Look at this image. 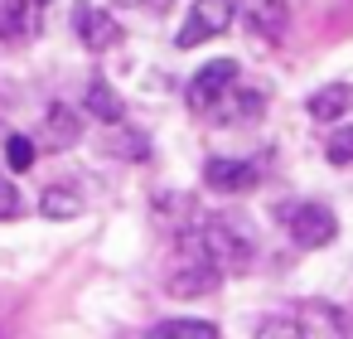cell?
<instances>
[{
	"label": "cell",
	"instance_id": "1",
	"mask_svg": "<svg viewBox=\"0 0 353 339\" xmlns=\"http://www.w3.org/2000/svg\"><path fill=\"white\" fill-rule=\"evenodd\" d=\"M194 238H199L203 252L223 267V276H228V271H247L252 257H256V233H252L242 218H232V213H203V218L194 223Z\"/></svg>",
	"mask_w": 353,
	"mask_h": 339
},
{
	"label": "cell",
	"instance_id": "2",
	"mask_svg": "<svg viewBox=\"0 0 353 339\" xmlns=\"http://www.w3.org/2000/svg\"><path fill=\"white\" fill-rule=\"evenodd\" d=\"M165 286H170V296H203V291H218L223 286V267L203 252V242L194 238V228L179 238V267L165 276Z\"/></svg>",
	"mask_w": 353,
	"mask_h": 339
},
{
	"label": "cell",
	"instance_id": "3",
	"mask_svg": "<svg viewBox=\"0 0 353 339\" xmlns=\"http://www.w3.org/2000/svg\"><path fill=\"white\" fill-rule=\"evenodd\" d=\"M232 15H237V6H232V0H194V10H189L184 30L174 35V44H179V49H199L203 39L228 35Z\"/></svg>",
	"mask_w": 353,
	"mask_h": 339
},
{
	"label": "cell",
	"instance_id": "4",
	"mask_svg": "<svg viewBox=\"0 0 353 339\" xmlns=\"http://www.w3.org/2000/svg\"><path fill=\"white\" fill-rule=\"evenodd\" d=\"M285 228H290V238L300 242V247H324V242H334V233H339V218H334V209L329 204H295L290 209V218H285Z\"/></svg>",
	"mask_w": 353,
	"mask_h": 339
},
{
	"label": "cell",
	"instance_id": "5",
	"mask_svg": "<svg viewBox=\"0 0 353 339\" xmlns=\"http://www.w3.org/2000/svg\"><path fill=\"white\" fill-rule=\"evenodd\" d=\"M232 83H237V64H232V59H213V64H203V68L194 73V83H189V93H184V97H189V107H194V112H208V107L232 88Z\"/></svg>",
	"mask_w": 353,
	"mask_h": 339
},
{
	"label": "cell",
	"instance_id": "6",
	"mask_svg": "<svg viewBox=\"0 0 353 339\" xmlns=\"http://www.w3.org/2000/svg\"><path fill=\"white\" fill-rule=\"evenodd\" d=\"M73 35H78L92 54H102V49H112V44L121 39V25H117L102 6H88V0H78V6H73Z\"/></svg>",
	"mask_w": 353,
	"mask_h": 339
},
{
	"label": "cell",
	"instance_id": "7",
	"mask_svg": "<svg viewBox=\"0 0 353 339\" xmlns=\"http://www.w3.org/2000/svg\"><path fill=\"white\" fill-rule=\"evenodd\" d=\"M261 112H266V93H261V88H242V93H237V83H232V88H228V93L208 107V117H213V122H223V126L256 122Z\"/></svg>",
	"mask_w": 353,
	"mask_h": 339
},
{
	"label": "cell",
	"instance_id": "8",
	"mask_svg": "<svg viewBox=\"0 0 353 339\" xmlns=\"http://www.w3.org/2000/svg\"><path fill=\"white\" fill-rule=\"evenodd\" d=\"M49 0H0V39H34Z\"/></svg>",
	"mask_w": 353,
	"mask_h": 339
},
{
	"label": "cell",
	"instance_id": "9",
	"mask_svg": "<svg viewBox=\"0 0 353 339\" xmlns=\"http://www.w3.org/2000/svg\"><path fill=\"white\" fill-rule=\"evenodd\" d=\"M203 184H208V189H218V194H247V189L256 184V165L218 155V160H208V165H203Z\"/></svg>",
	"mask_w": 353,
	"mask_h": 339
},
{
	"label": "cell",
	"instance_id": "10",
	"mask_svg": "<svg viewBox=\"0 0 353 339\" xmlns=\"http://www.w3.org/2000/svg\"><path fill=\"white\" fill-rule=\"evenodd\" d=\"M295 325H300V334H324V339L348 334L343 310H339V305H329V300H305V305H295Z\"/></svg>",
	"mask_w": 353,
	"mask_h": 339
},
{
	"label": "cell",
	"instance_id": "11",
	"mask_svg": "<svg viewBox=\"0 0 353 339\" xmlns=\"http://www.w3.org/2000/svg\"><path fill=\"white\" fill-rule=\"evenodd\" d=\"M78 136H83L78 112H73L68 102H54V107L44 112V146H49V151H68Z\"/></svg>",
	"mask_w": 353,
	"mask_h": 339
},
{
	"label": "cell",
	"instance_id": "12",
	"mask_svg": "<svg viewBox=\"0 0 353 339\" xmlns=\"http://www.w3.org/2000/svg\"><path fill=\"white\" fill-rule=\"evenodd\" d=\"M305 107H310V117H314V122H339V117H343V112L353 107V88H348V83H329V88H314Z\"/></svg>",
	"mask_w": 353,
	"mask_h": 339
},
{
	"label": "cell",
	"instance_id": "13",
	"mask_svg": "<svg viewBox=\"0 0 353 339\" xmlns=\"http://www.w3.org/2000/svg\"><path fill=\"white\" fill-rule=\"evenodd\" d=\"M247 20L256 25V35L281 39L285 35V20H290V6H285V0H247Z\"/></svg>",
	"mask_w": 353,
	"mask_h": 339
},
{
	"label": "cell",
	"instance_id": "14",
	"mask_svg": "<svg viewBox=\"0 0 353 339\" xmlns=\"http://www.w3.org/2000/svg\"><path fill=\"white\" fill-rule=\"evenodd\" d=\"M83 102H88V117H97V122H107V126H117V122L126 117V107H121V97H117V88H112L107 78H92Z\"/></svg>",
	"mask_w": 353,
	"mask_h": 339
},
{
	"label": "cell",
	"instance_id": "15",
	"mask_svg": "<svg viewBox=\"0 0 353 339\" xmlns=\"http://www.w3.org/2000/svg\"><path fill=\"white\" fill-rule=\"evenodd\" d=\"M39 213L54 218V223H68V218L83 213V199H78V189H68V184H49L44 199H39Z\"/></svg>",
	"mask_w": 353,
	"mask_h": 339
},
{
	"label": "cell",
	"instance_id": "16",
	"mask_svg": "<svg viewBox=\"0 0 353 339\" xmlns=\"http://www.w3.org/2000/svg\"><path fill=\"white\" fill-rule=\"evenodd\" d=\"M150 334H170V339H213L218 325H213V320H160Z\"/></svg>",
	"mask_w": 353,
	"mask_h": 339
},
{
	"label": "cell",
	"instance_id": "17",
	"mask_svg": "<svg viewBox=\"0 0 353 339\" xmlns=\"http://www.w3.org/2000/svg\"><path fill=\"white\" fill-rule=\"evenodd\" d=\"M112 155H121V160H145L150 155V141H145V131H117L112 136Z\"/></svg>",
	"mask_w": 353,
	"mask_h": 339
},
{
	"label": "cell",
	"instance_id": "18",
	"mask_svg": "<svg viewBox=\"0 0 353 339\" xmlns=\"http://www.w3.org/2000/svg\"><path fill=\"white\" fill-rule=\"evenodd\" d=\"M324 155H329V165H353V126L334 131V136L324 141Z\"/></svg>",
	"mask_w": 353,
	"mask_h": 339
},
{
	"label": "cell",
	"instance_id": "19",
	"mask_svg": "<svg viewBox=\"0 0 353 339\" xmlns=\"http://www.w3.org/2000/svg\"><path fill=\"white\" fill-rule=\"evenodd\" d=\"M6 160H10V170H30L34 165V141L30 136H10L6 141Z\"/></svg>",
	"mask_w": 353,
	"mask_h": 339
},
{
	"label": "cell",
	"instance_id": "20",
	"mask_svg": "<svg viewBox=\"0 0 353 339\" xmlns=\"http://www.w3.org/2000/svg\"><path fill=\"white\" fill-rule=\"evenodd\" d=\"M10 218H20V189L0 175V223H10Z\"/></svg>",
	"mask_w": 353,
	"mask_h": 339
},
{
	"label": "cell",
	"instance_id": "21",
	"mask_svg": "<svg viewBox=\"0 0 353 339\" xmlns=\"http://www.w3.org/2000/svg\"><path fill=\"white\" fill-rule=\"evenodd\" d=\"M126 10H141V6H160V0H121Z\"/></svg>",
	"mask_w": 353,
	"mask_h": 339
}]
</instances>
